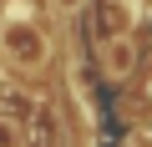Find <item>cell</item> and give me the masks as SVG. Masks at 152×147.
<instances>
[{
	"mask_svg": "<svg viewBox=\"0 0 152 147\" xmlns=\"http://www.w3.org/2000/svg\"><path fill=\"white\" fill-rule=\"evenodd\" d=\"M0 46H5V56H10L15 66H26V71L46 66V56H51V41H46L36 26H20V20H5V31H0Z\"/></svg>",
	"mask_w": 152,
	"mask_h": 147,
	"instance_id": "6da1fadb",
	"label": "cell"
},
{
	"mask_svg": "<svg viewBox=\"0 0 152 147\" xmlns=\"http://www.w3.org/2000/svg\"><path fill=\"white\" fill-rule=\"evenodd\" d=\"M137 36H107V41H96V71L107 81H127L132 71H137Z\"/></svg>",
	"mask_w": 152,
	"mask_h": 147,
	"instance_id": "7a4b0ae2",
	"label": "cell"
},
{
	"mask_svg": "<svg viewBox=\"0 0 152 147\" xmlns=\"http://www.w3.org/2000/svg\"><path fill=\"white\" fill-rule=\"evenodd\" d=\"M0 147H26V132H20V122L0 117Z\"/></svg>",
	"mask_w": 152,
	"mask_h": 147,
	"instance_id": "3957f363",
	"label": "cell"
},
{
	"mask_svg": "<svg viewBox=\"0 0 152 147\" xmlns=\"http://www.w3.org/2000/svg\"><path fill=\"white\" fill-rule=\"evenodd\" d=\"M51 5H56L61 15H81V10H86V0H51Z\"/></svg>",
	"mask_w": 152,
	"mask_h": 147,
	"instance_id": "277c9868",
	"label": "cell"
}]
</instances>
